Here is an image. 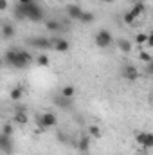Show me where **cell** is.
<instances>
[{
    "mask_svg": "<svg viewBox=\"0 0 153 155\" xmlns=\"http://www.w3.org/2000/svg\"><path fill=\"white\" fill-rule=\"evenodd\" d=\"M15 16L18 20H31V22H41L45 18V13L41 9L40 4H29V5H22L16 4L15 5Z\"/></svg>",
    "mask_w": 153,
    "mask_h": 155,
    "instance_id": "1",
    "label": "cell"
},
{
    "mask_svg": "<svg viewBox=\"0 0 153 155\" xmlns=\"http://www.w3.org/2000/svg\"><path fill=\"white\" fill-rule=\"evenodd\" d=\"M88 135H90V137H96V139H97V137H101V128H99V126H96V124H92V126L88 128Z\"/></svg>",
    "mask_w": 153,
    "mask_h": 155,
    "instance_id": "21",
    "label": "cell"
},
{
    "mask_svg": "<svg viewBox=\"0 0 153 155\" xmlns=\"http://www.w3.org/2000/svg\"><path fill=\"white\" fill-rule=\"evenodd\" d=\"M81 13H83L81 5H77V4H70V5H67V16H69L70 20H77V18L81 16Z\"/></svg>",
    "mask_w": 153,
    "mask_h": 155,
    "instance_id": "10",
    "label": "cell"
},
{
    "mask_svg": "<svg viewBox=\"0 0 153 155\" xmlns=\"http://www.w3.org/2000/svg\"><path fill=\"white\" fill-rule=\"evenodd\" d=\"M56 2H63V0H56Z\"/></svg>",
    "mask_w": 153,
    "mask_h": 155,
    "instance_id": "28",
    "label": "cell"
},
{
    "mask_svg": "<svg viewBox=\"0 0 153 155\" xmlns=\"http://www.w3.org/2000/svg\"><path fill=\"white\" fill-rule=\"evenodd\" d=\"M13 132H15V128H13V124L11 123H4V126H2V132L0 134H4V135H13Z\"/></svg>",
    "mask_w": 153,
    "mask_h": 155,
    "instance_id": "20",
    "label": "cell"
},
{
    "mask_svg": "<svg viewBox=\"0 0 153 155\" xmlns=\"http://www.w3.org/2000/svg\"><path fill=\"white\" fill-rule=\"evenodd\" d=\"M117 45H119V49H121L122 52H130V51H132V41H130V40H119Z\"/></svg>",
    "mask_w": 153,
    "mask_h": 155,
    "instance_id": "18",
    "label": "cell"
},
{
    "mask_svg": "<svg viewBox=\"0 0 153 155\" xmlns=\"http://www.w3.org/2000/svg\"><path fill=\"white\" fill-rule=\"evenodd\" d=\"M9 97H11V101H20V99L24 97V88H22V87H15V88L9 92Z\"/></svg>",
    "mask_w": 153,
    "mask_h": 155,
    "instance_id": "15",
    "label": "cell"
},
{
    "mask_svg": "<svg viewBox=\"0 0 153 155\" xmlns=\"http://www.w3.org/2000/svg\"><path fill=\"white\" fill-rule=\"evenodd\" d=\"M74 94H76V88H74L72 85H65V87L61 88V97L72 99V97H74Z\"/></svg>",
    "mask_w": 153,
    "mask_h": 155,
    "instance_id": "17",
    "label": "cell"
},
{
    "mask_svg": "<svg viewBox=\"0 0 153 155\" xmlns=\"http://www.w3.org/2000/svg\"><path fill=\"white\" fill-rule=\"evenodd\" d=\"M121 74H122V78H124L126 81H137V79L141 78V72H139V69H137L135 65H130V63L122 67Z\"/></svg>",
    "mask_w": 153,
    "mask_h": 155,
    "instance_id": "5",
    "label": "cell"
},
{
    "mask_svg": "<svg viewBox=\"0 0 153 155\" xmlns=\"http://www.w3.org/2000/svg\"><path fill=\"white\" fill-rule=\"evenodd\" d=\"M36 61H38L40 67H47V65H49V58H47L45 54H40L38 58H36Z\"/></svg>",
    "mask_w": 153,
    "mask_h": 155,
    "instance_id": "23",
    "label": "cell"
},
{
    "mask_svg": "<svg viewBox=\"0 0 153 155\" xmlns=\"http://www.w3.org/2000/svg\"><path fill=\"white\" fill-rule=\"evenodd\" d=\"M15 35H16L15 25H13V24H9V22H5V24L2 25V36H4V38H13Z\"/></svg>",
    "mask_w": 153,
    "mask_h": 155,
    "instance_id": "12",
    "label": "cell"
},
{
    "mask_svg": "<svg viewBox=\"0 0 153 155\" xmlns=\"http://www.w3.org/2000/svg\"><path fill=\"white\" fill-rule=\"evenodd\" d=\"M144 11H146V4H144V2H137V4L132 7V13L135 15V18H137V20H139V16H141V15H144Z\"/></svg>",
    "mask_w": 153,
    "mask_h": 155,
    "instance_id": "14",
    "label": "cell"
},
{
    "mask_svg": "<svg viewBox=\"0 0 153 155\" xmlns=\"http://www.w3.org/2000/svg\"><path fill=\"white\" fill-rule=\"evenodd\" d=\"M77 148H79L81 153H88V150H90V135H81Z\"/></svg>",
    "mask_w": 153,
    "mask_h": 155,
    "instance_id": "11",
    "label": "cell"
},
{
    "mask_svg": "<svg viewBox=\"0 0 153 155\" xmlns=\"http://www.w3.org/2000/svg\"><path fill=\"white\" fill-rule=\"evenodd\" d=\"M18 4H22V5H29V4H34V0H18Z\"/></svg>",
    "mask_w": 153,
    "mask_h": 155,
    "instance_id": "26",
    "label": "cell"
},
{
    "mask_svg": "<svg viewBox=\"0 0 153 155\" xmlns=\"http://www.w3.org/2000/svg\"><path fill=\"white\" fill-rule=\"evenodd\" d=\"M139 58H141L144 63H150V61H151V56H150L148 52H141V54H139Z\"/></svg>",
    "mask_w": 153,
    "mask_h": 155,
    "instance_id": "24",
    "label": "cell"
},
{
    "mask_svg": "<svg viewBox=\"0 0 153 155\" xmlns=\"http://www.w3.org/2000/svg\"><path fill=\"white\" fill-rule=\"evenodd\" d=\"M29 43H31L33 47H36V49H43V51L50 49V40H49V38H43V36L31 38V40H29Z\"/></svg>",
    "mask_w": 153,
    "mask_h": 155,
    "instance_id": "9",
    "label": "cell"
},
{
    "mask_svg": "<svg viewBox=\"0 0 153 155\" xmlns=\"http://www.w3.org/2000/svg\"><path fill=\"white\" fill-rule=\"evenodd\" d=\"M45 27H47V31H50L52 35H56V33L61 31V24H60L58 20H47V22H45Z\"/></svg>",
    "mask_w": 153,
    "mask_h": 155,
    "instance_id": "13",
    "label": "cell"
},
{
    "mask_svg": "<svg viewBox=\"0 0 153 155\" xmlns=\"http://www.w3.org/2000/svg\"><path fill=\"white\" fill-rule=\"evenodd\" d=\"M81 155H86V153H81Z\"/></svg>",
    "mask_w": 153,
    "mask_h": 155,
    "instance_id": "29",
    "label": "cell"
},
{
    "mask_svg": "<svg viewBox=\"0 0 153 155\" xmlns=\"http://www.w3.org/2000/svg\"><path fill=\"white\" fill-rule=\"evenodd\" d=\"M13 121H15V123H18V124H27L29 116H27V112H25V107H16Z\"/></svg>",
    "mask_w": 153,
    "mask_h": 155,
    "instance_id": "8",
    "label": "cell"
},
{
    "mask_svg": "<svg viewBox=\"0 0 153 155\" xmlns=\"http://www.w3.org/2000/svg\"><path fill=\"white\" fill-rule=\"evenodd\" d=\"M0 153H4V155L13 153V139L9 135L0 134Z\"/></svg>",
    "mask_w": 153,
    "mask_h": 155,
    "instance_id": "7",
    "label": "cell"
},
{
    "mask_svg": "<svg viewBox=\"0 0 153 155\" xmlns=\"http://www.w3.org/2000/svg\"><path fill=\"white\" fill-rule=\"evenodd\" d=\"M4 61L9 65V67H15V69H25L33 63V54L29 51H18V49H11L5 52L4 56Z\"/></svg>",
    "mask_w": 153,
    "mask_h": 155,
    "instance_id": "2",
    "label": "cell"
},
{
    "mask_svg": "<svg viewBox=\"0 0 153 155\" xmlns=\"http://www.w3.org/2000/svg\"><path fill=\"white\" fill-rule=\"evenodd\" d=\"M50 49H52V51H56V52H69L70 43H69V40L54 36V38L50 40Z\"/></svg>",
    "mask_w": 153,
    "mask_h": 155,
    "instance_id": "6",
    "label": "cell"
},
{
    "mask_svg": "<svg viewBox=\"0 0 153 155\" xmlns=\"http://www.w3.org/2000/svg\"><path fill=\"white\" fill-rule=\"evenodd\" d=\"M36 123H38V126H40V132H43L47 128L56 126L58 124V117H56V114H52V112H45V114H41V116L36 117Z\"/></svg>",
    "mask_w": 153,
    "mask_h": 155,
    "instance_id": "3",
    "label": "cell"
},
{
    "mask_svg": "<svg viewBox=\"0 0 153 155\" xmlns=\"http://www.w3.org/2000/svg\"><path fill=\"white\" fill-rule=\"evenodd\" d=\"M135 41H137V45L141 47V45H144L146 41H148V35L146 33H139L137 36H135Z\"/></svg>",
    "mask_w": 153,
    "mask_h": 155,
    "instance_id": "22",
    "label": "cell"
},
{
    "mask_svg": "<svg viewBox=\"0 0 153 155\" xmlns=\"http://www.w3.org/2000/svg\"><path fill=\"white\" fill-rule=\"evenodd\" d=\"M135 22H137V18H135V15H133L132 11L124 13V24H128V25H133Z\"/></svg>",
    "mask_w": 153,
    "mask_h": 155,
    "instance_id": "19",
    "label": "cell"
},
{
    "mask_svg": "<svg viewBox=\"0 0 153 155\" xmlns=\"http://www.w3.org/2000/svg\"><path fill=\"white\" fill-rule=\"evenodd\" d=\"M9 7V2L7 0H0V11H5Z\"/></svg>",
    "mask_w": 153,
    "mask_h": 155,
    "instance_id": "25",
    "label": "cell"
},
{
    "mask_svg": "<svg viewBox=\"0 0 153 155\" xmlns=\"http://www.w3.org/2000/svg\"><path fill=\"white\" fill-rule=\"evenodd\" d=\"M94 41H96V45H97L99 49H106V47H110V45L114 43V38H112V33H110V31L101 29V31L96 33Z\"/></svg>",
    "mask_w": 153,
    "mask_h": 155,
    "instance_id": "4",
    "label": "cell"
},
{
    "mask_svg": "<svg viewBox=\"0 0 153 155\" xmlns=\"http://www.w3.org/2000/svg\"><path fill=\"white\" fill-rule=\"evenodd\" d=\"M77 20H79L81 24H92V22L96 20V16H94V13H90V11H83Z\"/></svg>",
    "mask_w": 153,
    "mask_h": 155,
    "instance_id": "16",
    "label": "cell"
},
{
    "mask_svg": "<svg viewBox=\"0 0 153 155\" xmlns=\"http://www.w3.org/2000/svg\"><path fill=\"white\" fill-rule=\"evenodd\" d=\"M101 2H105V4H112L114 0H101Z\"/></svg>",
    "mask_w": 153,
    "mask_h": 155,
    "instance_id": "27",
    "label": "cell"
}]
</instances>
